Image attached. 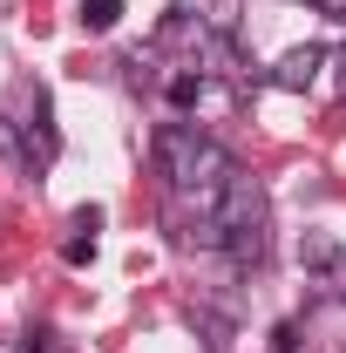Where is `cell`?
<instances>
[{"label": "cell", "mask_w": 346, "mask_h": 353, "mask_svg": "<svg viewBox=\"0 0 346 353\" xmlns=\"http://www.w3.org/2000/svg\"><path fill=\"white\" fill-rule=\"evenodd\" d=\"M217 224H224V259L238 272H258L272 259V197H265V176L231 170L224 197H217Z\"/></svg>", "instance_id": "6da1fadb"}, {"label": "cell", "mask_w": 346, "mask_h": 353, "mask_svg": "<svg viewBox=\"0 0 346 353\" xmlns=\"http://www.w3.org/2000/svg\"><path fill=\"white\" fill-rule=\"evenodd\" d=\"M14 102H21V123H7L14 130V157L28 163V170L41 176L54 157H61V130H54V102H48L41 82H21L14 88Z\"/></svg>", "instance_id": "7a4b0ae2"}, {"label": "cell", "mask_w": 346, "mask_h": 353, "mask_svg": "<svg viewBox=\"0 0 346 353\" xmlns=\"http://www.w3.org/2000/svg\"><path fill=\"white\" fill-rule=\"evenodd\" d=\"M299 265H305V279H333V285H340L346 279V245L333 231L312 224V231H299Z\"/></svg>", "instance_id": "3957f363"}, {"label": "cell", "mask_w": 346, "mask_h": 353, "mask_svg": "<svg viewBox=\"0 0 346 353\" xmlns=\"http://www.w3.org/2000/svg\"><path fill=\"white\" fill-rule=\"evenodd\" d=\"M326 61H333V48H319V41L285 48V54H278V68H272V88H292V95H299V88L319 82V68H326Z\"/></svg>", "instance_id": "277c9868"}, {"label": "cell", "mask_w": 346, "mask_h": 353, "mask_svg": "<svg viewBox=\"0 0 346 353\" xmlns=\"http://www.w3.org/2000/svg\"><path fill=\"white\" fill-rule=\"evenodd\" d=\"M116 21H123V0H82V28L88 34H109Z\"/></svg>", "instance_id": "5b68a950"}, {"label": "cell", "mask_w": 346, "mask_h": 353, "mask_svg": "<svg viewBox=\"0 0 346 353\" xmlns=\"http://www.w3.org/2000/svg\"><path fill=\"white\" fill-rule=\"evenodd\" d=\"M197 102H204V68H197V75H190V68L170 75V109H197Z\"/></svg>", "instance_id": "8992f818"}, {"label": "cell", "mask_w": 346, "mask_h": 353, "mask_svg": "<svg viewBox=\"0 0 346 353\" xmlns=\"http://www.w3.org/2000/svg\"><path fill=\"white\" fill-rule=\"evenodd\" d=\"M61 259H68V265H88V259H95V231H82V224H75V238L61 245Z\"/></svg>", "instance_id": "52a82bcc"}, {"label": "cell", "mask_w": 346, "mask_h": 353, "mask_svg": "<svg viewBox=\"0 0 346 353\" xmlns=\"http://www.w3.org/2000/svg\"><path fill=\"white\" fill-rule=\"evenodd\" d=\"M272 347H278V353H299V319H278V326H272Z\"/></svg>", "instance_id": "ba28073f"}, {"label": "cell", "mask_w": 346, "mask_h": 353, "mask_svg": "<svg viewBox=\"0 0 346 353\" xmlns=\"http://www.w3.org/2000/svg\"><path fill=\"white\" fill-rule=\"evenodd\" d=\"M28 353H68V347H61L48 326H34V333H28Z\"/></svg>", "instance_id": "9c48e42d"}, {"label": "cell", "mask_w": 346, "mask_h": 353, "mask_svg": "<svg viewBox=\"0 0 346 353\" xmlns=\"http://www.w3.org/2000/svg\"><path fill=\"white\" fill-rule=\"evenodd\" d=\"M319 14H333V21H346V0H312Z\"/></svg>", "instance_id": "30bf717a"}, {"label": "cell", "mask_w": 346, "mask_h": 353, "mask_svg": "<svg viewBox=\"0 0 346 353\" xmlns=\"http://www.w3.org/2000/svg\"><path fill=\"white\" fill-rule=\"evenodd\" d=\"M333 68H340V88H346V48H340V54H333Z\"/></svg>", "instance_id": "8fae6325"}]
</instances>
